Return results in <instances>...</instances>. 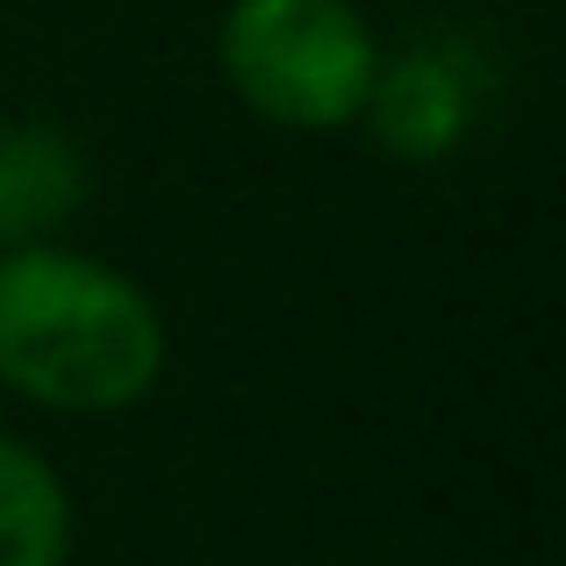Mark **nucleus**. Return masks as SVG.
<instances>
[{"mask_svg":"<svg viewBox=\"0 0 566 566\" xmlns=\"http://www.w3.org/2000/svg\"><path fill=\"white\" fill-rule=\"evenodd\" d=\"M473 115H481V86H473L467 57L423 43V51L380 57V80L359 108V129L401 166H438L467 144Z\"/></svg>","mask_w":566,"mask_h":566,"instance_id":"3","label":"nucleus"},{"mask_svg":"<svg viewBox=\"0 0 566 566\" xmlns=\"http://www.w3.org/2000/svg\"><path fill=\"white\" fill-rule=\"evenodd\" d=\"M86 193H94V172L65 123H43V115L0 123V251L57 244L80 222Z\"/></svg>","mask_w":566,"mask_h":566,"instance_id":"4","label":"nucleus"},{"mask_svg":"<svg viewBox=\"0 0 566 566\" xmlns=\"http://www.w3.org/2000/svg\"><path fill=\"white\" fill-rule=\"evenodd\" d=\"M380 36L352 0H230L216 22V72L259 123L294 137L359 129L380 80Z\"/></svg>","mask_w":566,"mask_h":566,"instance_id":"2","label":"nucleus"},{"mask_svg":"<svg viewBox=\"0 0 566 566\" xmlns=\"http://www.w3.org/2000/svg\"><path fill=\"white\" fill-rule=\"evenodd\" d=\"M80 516L72 488L29 438L0 430V566H65Z\"/></svg>","mask_w":566,"mask_h":566,"instance_id":"5","label":"nucleus"},{"mask_svg":"<svg viewBox=\"0 0 566 566\" xmlns=\"http://www.w3.org/2000/svg\"><path fill=\"white\" fill-rule=\"evenodd\" d=\"M172 331L144 280L80 244L0 251V387L51 416H123L166 387Z\"/></svg>","mask_w":566,"mask_h":566,"instance_id":"1","label":"nucleus"}]
</instances>
